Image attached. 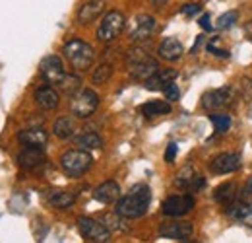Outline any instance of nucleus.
Segmentation results:
<instances>
[{
	"mask_svg": "<svg viewBox=\"0 0 252 243\" xmlns=\"http://www.w3.org/2000/svg\"><path fill=\"white\" fill-rule=\"evenodd\" d=\"M150 202H152V189L148 185L140 183V185H134L128 195L117 201L115 212L117 216L126 218V220H136L148 212Z\"/></svg>",
	"mask_w": 252,
	"mask_h": 243,
	"instance_id": "f257e3e1",
	"label": "nucleus"
},
{
	"mask_svg": "<svg viewBox=\"0 0 252 243\" xmlns=\"http://www.w3.org/2000/svg\"><path fill=\"white\" fill-rule=\"evenodd\" d=\"M63 55L76 72H86L88 68H92V64L95 61L94 47L90 43L82 41V39L66 41L63 47Z\"/></svg>",
	"mask_w": 252,
	"mask_h": 243,
	"instance_id": "f03ea898",
	"label": "nucleus"
},
{
	"mask_svg": "<svg viewBox=\"0 0 252 243\" xmlns=\"http://www.w3.org/2000/svg\"><path fill=\"white\" fill-rule=\"evenodd\" d=\"M128 68H130V76L134 80H148L152 74H156L159 70V62L152 59L148 55V51H144L142 47H136L132 51H128Z\"/></svg>",
	"mask_w": 252,
	"mask_h": 243,
	"instance_id": "7ed1b4c3",
	"label": "nucleus"
},
{
	"mask_svg": "<svg viewBox=\"0 0 252 243\" xmlns=\"http://www.w3.org/2000/svg\"><path fill=\"white\" fill-rule=\"evenodd\" d=\"M94 163L92 154L84 148H74L61 156V167L68 177H82Z\"/></svg>",
	"mask_w": 252,
	"mask_h": 243,
	"instance_id": "20e7f679",
	"label": "nucleus"
},
{
	"mask_svg": "<svg viewBox=\"0 0 252 243\" xmlns=\"http://www.w3.org/2000/svg\"><path fill=\"white\" fill-rule=\"evenodd\" d=\"M126 28V18L123 12L119 10H111L103 16L99 28H97V39L103 43H111L115 41Z\"/></svg>",
	"mask_w": 252,
	"mask_h": 243,
	"instance_id": "39448f33",
	"label": "nucleus"
},
{
	"mask_svg": "<svg viewBox=\"0 0 252 243\" xmlns=\"http://www.w3.org/2000/svg\"><path fill=\"white\" fill-rule=\"evenodd\" d=\"M99 107V95L94 90H80L70 97V111L78 119L92 117Z\"/></svg>",
	"mask_w": 252,
	"mask_h": 243,
	"instance_id": "423d86ee",
	"label": "nucleus"
},
{
	"mask_svg": "<svg viewBox=\"0 0 252 243\" xmlns=\"http://www.w3.org/2000/svg\"><path fill=\"white\" fill-rule=\"evenodd\" d=\"M78 232L84 240L94 243H107L111 242V230L107 224L97 222L94 218L88 216H80L78 218Z\"/></svg>",
	"mask_w": 252,
	"mask_h": 243,
	"instance_id": "0eeeda50",
	"label": "nucleus"
},
{
	"mask_svg": "<svg viewBox=\"0 0 252 243\" xmlns=\"http://www.w3.org/2000/svg\"><path fill=\"white\" fill-rule=\"evenodd\" d=\"M194 204L196 202H194L192 195H173V197L163 201L161 212L169 218H181V216H187L189 212H192Z\"/></svg>",
	"mask_w": 252,
	"mask_h": 243,
	"instance_id": "6e6552de",
	"label": "nucleus"
},
{
	"mask_svg": "<svg viewBox=\"0 0 252 243\" xmlns=\"http://www.w3.org/2000/svg\"><path fill=\"white\" fill-rule=\"evenodd\" d=\"M39 72H41V76H43V80L47 82V84H61L63 82V78L66 76V72H64V64H63V59L59 57V55H49V57H45L41 64H39Z\"/></svg>",
	"mask_w": 252,
	"mask_h": 243,
	"instance_id": "1a4fd4ad",
	"label": "nucleus"
},
{
	"mask_svg": "<svg viewBox=\"0 0 252 243\" xmlns=\"http://www.w3.org/2000/svg\"><path fill=\"white\" fill-rule=\"evenodd\" d=\"M241 165H243V156L237 152L218 154V156L210 162V169H212V173H216V175L233 173V171L241 169Z\"/></svg>",
	"mask_w": 252,
	"mask_h": 243,
	"instance_id": "9d476101",
	"label": "nucleus"
},
{
	"mask_svg": "<svg viewBox=\"0 0 252 243\" xmlns=\"http://www.w3.org/2000/svg\"><path fill=\"white\" fill-rule=\"evenodd\" d=\"M156 31V18L154 16H148V14H140L134 18L132 22V28H130V41L134 43H142L146 39H150Z\"/></svg>",
	"mask_w": 252,
	"mask_h": 243,
	"instance_id": "9b49d317",
	"label": "nucleus"
},
{
	"mask_svg": "<svg viewBox=\"0 0 252 243\" xmlns=\"http://www.w3.org/2000/svg\"><path fill=\"white\" fill-rule=\"evenodd\" d=\"M194 232V226L190 222H163L159 226V236L175 242H189Z\"/></svg>",
	"mask_w": 252,
	"mask_h": 243,
	"instance_id": "f8f14e48",
	"label": "nucleus"
},
{
	"mask_svg": "<svg viewBox=\"0 0 252 243\" xmlns=\"http://www.w3.org/2000/svg\"><path fill=\"white\" fill-rule=\"evenodd\" d=\"M204 185H206L204 177L200 173H196L192 165L183 167L177 173V177H175V187L177 189H183V191H190V193H196V191L204 189Z\"/></svg>",
	"mask_w": 252,
	"mask_h": 243,
	"instance_id": "ddd939ff",
	"label": "nucleus"
},
{
	"mask_svg": "<svg viewBox=\"0 0 252 243\" xmlns=\"http://www.w3.org/2000/svg\"><path fill=\"white\" fill-rule=\"evenodd\" d=\"M233 99V90L229 86H223L220 90H214V91H208L204 93L202 97V107L208 109V111H216V109H223L231 103Z\"/></svg>",
	"mask_w": 252,
	"mask_h": 243,
	"instance_id": "4468645a",
	"label": "nucleus"
},
{
	"mask_svg": "<svg viewBox=\"0 0 252 243\" xmlns=\"http://www.w3.org/2000/svg\"><path fill=\"white\" fill-rule=\"evenodd\" d=\"M47 163V156L43 154V148H32V146H26L22 152L18 154V165L26 171H33V169H39Z\"/></svg>",
	"mask_w": 252,
	"mask_h": 243,
	"instance_id": "2eb2a0df",
	"label": "nucleus"
},
{
	"mask_svg": "<svg viewBox=\"0 0 252 243\" xmlns=\"http://www.w3.org/2000/svg\"><path fill=\"white\" fill-rule=\"evenodd\" d=\"M225 216L233 222H239L247 228H252V206L245 201H233L225 206Z\"/></svg>",
	"mask_w": 252,
	"mask_h": 243,
	"instance_id": "dca6fc26",
	"label": "nucleus"
},
{
	"mask_svg": "<svg viewBox=\"0 0 252 243\" xmlns=\"http://www.w3.org/2000/svg\"><path fill=\"white\" fill-rule=\"evenodd\" d=\"M18 142L24 144V146H32V148H45L47 142H49V134L41 126L24 128V130L18 132Z\"/></svg>",
	"mask_w": 252,
	"mask_h": 243,
	"instance_id": "f3484780",
	"label": "nucleus"
},
{
	"mask_svg": "<svg viewBox=\"0 0 252 243\" xmlns=\"http://www.w3.org/2000/svg\"><path fill=\"white\" fill-rule=\"evenodd\" d=\"M121 197V187L117 181H105L94 189V199L101 204H115Z\"/></svg>",
	"mask_w": 252,
	"mask_h": 243,
	"instance_id": "a211bd4d",
	"label": "nucleus"
},
{
	"mask_svg": "<svg viewBox=\"0 0 252 243\" xmlns=\"http://www.w3.org/2000/svg\"><path fill=\"white\" fill-rule=\"evenodd\" d=\"M183 53H185V47H183V43L177 37H165L158 47V55L163 61L169 62L179 61L183 57Z\"/></svg>",
	"mask_w": 252,
	"mask_h": 243,
	"instance_id": "6ab92c4d",
	"label": "nucleus"
},
{
	"mask_svg": "<svg viewBox=\"0 0 252 243\" xmlns=\"http://www.w3.org/2000/svg\"><path fill=\"white\" fill-rule=\"evenodd\" d=\"M35 103L45 109V111H53L59 107L61 103V97H59V91L55 90L53 86H41L35 90Z\"/></svg>",
	"mask_w": 252,
	"mask_h": 243,
	"instance_id": "aec40b11",
	"label": "nucleus"
},
{
	"mask_svg": "<svg viewBox=\"0 0 252 243\" xmlns=\"http://www.w3.org/2000/svg\"><path fill=\"white\" fill-rule=\"evenodd\" d=\"M103 10H105V2L103 0H90L78 10V22L82 26H88V24L95 22L103 14Z\"/></svg>",
	"mask_w": 252,
	"mask_h": 243,
	"instance_id": "412c9836",
	"label": "nucleus"
},
{
	"mask_svg": "<svg viewBox=\"0 0 252 243\" xmlns=\"http://www.w3.org/2000/svg\"><path fill=\"white\" fill-rule=\"evenodd\" d=\"M177 76H179L177 70H171V68L161 70V68H159L156 74H152V76L144 82V86H146V90H150V91H159V90H163L169 82H173Z\"/></svg>",
	"mask_w": 252,
	"mask_h": 243,
	"instance_id": "4be33fe9",
	"label": "nucleus"
},
{
	"mask_svg": "<svg viewBox=\"0 0 252 243\" xmlns=\"http://www.w3.org/2000/svg\"><path fill=\"white\" fill-rule=\"evenodd\" d=\"M237 195H239V187H237V183H233V181L223 183V185H220V187L216 189V193H214V201L220 202L221 206H227V204H231L233 201H237Z\"/></svg>",
	"mask_w": 252,
	"mask_h": 243,
	"instance_id": "5701e85b",
	"label": "nucleus"
},
{
	"mask_svg": "<svg viewBox=\"0 0 252 243\" xmlns=\"http://www.w3.org/2000/svg\"><path fill=\"white\" fill-rule=\"evenodd\" d=\"M142 115L148 117V119H154V117H159V115H167L171 113V103L169 101H161V99H154V101H148L140 107Z\"/></svg>",
	"mask_w": 252,
	"mask_h": 243,
	"instance_id": "b1692460",
	"label": "nucleus"
},
{
	"mask_svg": "<svg viewBox=\"0 0 252 243\" xmlns=\"http://www.w3.org/2000/svg\"><path fill=\"white\" fill-rule=\"evenodd\" d=\"M74 202H76V193H70V191H53L49 195V204L59 210L70 208Z\"/></svg>",
	"mask_w": 252,
	"mask_h": 243,
	"instance_id": "393cba45",
	"label": "nucleus"
},
{
	"mask_svg": "<svg viewBox=\"0 0 252 243\" xmlns=\"http://www.w3.org/2000/svg\"><path fill=\"white\" fill-rule=\"evenodd\" d=\"M76 144L84 150H97V148H103V138L97 134V132H84L80 136H76Z\"/></svg>",
	"mask_w": 252,
	"mask_h": 243,
	"instance_id": "a878e982",
	"label": "nucleus"
},
{
	"mask_svg": "<svg viewBox=\"0 0 252 243\" xmlns=\"http://www.w3.org/2000/svg\"><path fill=\"white\" fill-rule=\"evenodd\" d=\"M53 132H55V136L57 138H70L72 134H74V122L70 117H61V119H57L55 124H53Z\"/></svg>",
	"mask_w": 252,
	"mask_h": 243,
	"instance_id": "bb28decb",
	"label": "nucleus"
},
{
	"mask_svg": "<svg viewBox=\"0 0 252 243\" xmlns=\"http://www.w3.org/2000/svg\"><path fill=\"white\" fill-rule=\"evenodd\" d=\"M111 76H113V66L109 62H101L92 74V82L95 86H101V84H107L111 80Z\"/></svg>",
	"mask_w": 252,
	"mask_h": 243,
	"instance_id": "cd10ccee",
	"label": "nucleus"
},
{
	"mask_svg": "<svg viewBox=\"0 0 252 243\" xmlns=\"http://www.w3.org/2000/svg\"><path fill=\"white\" fill-rule=\"evenodd\" d=\"M82 80H80V76H76V74H66L63 78V82L59 84L61 86V90L63 93H66L68 97H72L74 93H78V91L82 90Z\"/></svg>",
	"mask_w": 252,
	"mask_h": 243,
	"instance_id": "c85d7f7f",
	"label": "nucleus"
},
{
	"mask_svg": "<svg viewBox=\"0 0 252 243\" xmlns=\"http://www.w3.org/2000/svg\"><path fill=\"white\" fill-rule=\"evenodd\" d=\"M210 121L214 122V126H216L218 132H227L231 128V117L227 113H212L210 115Z\"/></svg>",
	"mask_w": 252,
	"mask_h": 243,
	"instance_id": "c756f323",
	"label": "nucleus"
},
{
	"mask_svg": "<svg viewBox=\"0 0 252 243\" xmlns=\"http://www.w3.org/2000/svg\"><path fill=\"white\" fill-rule=\"evenodd\" d=\"M239 20V14L235 12V10H231V12H227V14H223L218 18V24H216V28L218 30H229V28H233L235 26V22Z\"/></svg>",
	"mask_w": 252,
	"mask_h": 243,
	"instance_id": "7c9ffc66",
	"label": "nucleus"
},
{
	"mask_svg": "<svg viewBox=\"0 0 252 243\" xmlns=\"http://www.w3.org/2000/svg\"><path fill=\"white\" fill-rule=\"evenodd\" d=\"M163 93H165V99H167V101H177V99L181 97V90H179V86L175 84V80L169 82V84L163 88Z\"/></svg>",
	"mask_w": 252,
	"mask_h": 243,
	"instance_id": "2f4dec72",
	"label": "nucleus"
},
{
	"mask_svg": "<svg viewBox=\"0 0 252 243\" xmlns=\"http://www.w3.org/2000/svg\"><path fill=\"white\" fill-rule=\"evenodd\" d=\"M218 41H220V39H218V37H214V39L208 43V51H210V53H214L216 57H221V59H229V51H225V49H220V47H218Z\"/></svg>",
	"mask_w": 252,
	"mask_h": 243,
	"instance_id": "473e14b6",
	"label": "nucleus"
},
{
	"mask_svg": "<svg viewBox=\"0 0 252 243\" xmlns=\"http://www.w3.org/2000/svg\"><path fill=\"white\" fill-rule=\"evenodd\" d=\"M175 156H177V144L171 142V144L167 146V152H165V162L173 163V162H175Z\"/></svg>",
	"mask_w": 252,
	"mask_h": 243,
	"instance_id": "72a5a7b5",
	"label": "nucleus"
},
{
	"mask_svg": "<svg viewBox=\"0 0 252 243\" xmlns=\"http://www.w3.org/2000/svg\"><path fill=\"white\" fill-rule=\"evenodd\" d=\"M200 12V6L198 4H185L183 6V14H187V16H196Z\"/></svg>",
	"mask_w": 252,
	"mask_h": 243,
	"instance_id": "f704fd0d",
	"label": "nucleus"
},
{
	"mask_svg": "<svg viewBox=\"0 0 252 243\" xmlns=\"http://www.w3.org/2000/svg\"><path fill=\"white\" fill-rule=\"evenodd\" d=\"M200 26H202L204 30H212V26H210V16H208V14H204V16L200 18Z\"/></svg>",
	"mask_w": 252,
	"mask_h": 243,
	"instance_id": "c9c22d12",
	"label": "nucleus"
},
{
	"mask_svg": "<svg viewBox=\"0 0 252 243\" xmlns=\"http://www.w3.org/2000/svg\"><path fill=\"white\" fill-rule=\"evenodd\" d=\"M243 30H245V35H247V37H249V39L252 41V20L245 24V28H243Z\"/></svg>",
	"mask_w": 252,
	"mask_h": 243,
	"instance_id": "e433bc0d",
	"label": "nucleus"
},
{
	"mask_svg": "<svg viewBox=\"0 0 252 243\" xmlns=\"http://www.w3.org/2000/svg\"><path fill=\"white\" fill-rule=\"evenodd\" d=\"M165 2H167V0H152V4H154L156 8H161V6L165 4Z\"/></svg>",
	"mask_w": 252,
	"mask_h": 243,
	"instance_id": "4c0bfd02",
	"label": "nucleus"
},
{
	"mask_svg": "<svg viewBox=\"0 0 252 243\" xmlns=\"http://www.w3.org/2000/svg\"><path fill=\"white\" fill-rule=\"evenodd\" d=\"M245 193L252 195V179H249V183H247V187H245Z\"/></svg>",
	"mask_w": 252,
	"mask_h": 243,
	"instance_id": "58836bf2",
	"label": "nucleus"
}]
</instances>
